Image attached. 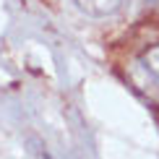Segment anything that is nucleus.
<instances>
[{
    "label": "nucleus",
    "instance_id": "nucleus-1",
    "mask_svg": "<svg viewBox=\"0 0 159 159\" xmlns=\"http://www.w3.org/2000/svg\"><path fill=\"white\" fill-rule=\"evenodd\" d=\"M70 3L91 18H104V16H112L115 11H120L125 0H70Z\"/></svg>",
    "mask_w": 159,
    "mask_h": 159
},
{
    "label": "nucleus",
    "instance_id": "nucleus-2",
    "mask_svg": "<svg viewBox=\"0 0 159 159\" xmlns=\"http://www.w3.org/2000/svg\"><path fill=\"white\" fill-rule=\"evenodd\" d=\"M141 63H143V68L151 73V78L159 81V44H154V47H149L146 52H143Z\"/></svg>",
    "mask_w": 159,
    "mask_h": 159
},
{
    "label": "nucleus",
    "instance_id": "nucleus-3",
    "mask_svg": "<svg viewBox=\"0 0 159 159\" xmlns=\"http://www.w3.org/2000/svg\"><path fill=\"white\" fill-rule=\"evenodd\" d=\"M29 143H31V151H34V157H37V159H52V157L47 154V149H44L42 143L37 141V138H29Z\"/></svg>",
    "mask_w": 159,
    "mask_h": 159
},
{
    "label": "nucleus",
    "instance_id": "nucleus-4",
    "mask_svg": "<svg viewBox=\"0 0 159 159\" xmlns=\"http://www.w3.org/2000/svg\"><path fill=\"white\" fill-rule=\"evenodd\" d=\"M149 3H151V5H157V8H159V0H149Z\"/></svg>",
    "mask_w": 159,
    "mask_h": 159
}]
</instances>
